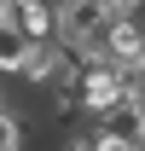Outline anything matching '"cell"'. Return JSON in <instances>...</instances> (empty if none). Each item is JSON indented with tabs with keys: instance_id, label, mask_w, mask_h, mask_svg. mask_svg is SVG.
<instances>
[{
	"instance_id": "10",
	"label": "cell",
	"mask_w": 145,
	"mask_h": 151,
	"mask_svg": "<svg viewBox=\"0 0 145 151\" xmlns=\"http://www.w3.org/2000/svg\"><path fill=\"white\" fill-rule=\"evenodd\" d=\"M6 6H12V0H0V18H6Z\"/></svg>"
},
{
	"instance_id": "9",
	"label": "cell",
	"mask_w": 145,
	"mask_h": 151,
	"mask_svg": "<svg viewBox=\"0 0 145 151\" xmlns=\"http://www.w3.org/2000/svg\"><path fill=\"white\" fill-rule=\"evenodd\" d=\"M0 151H29V145H23V139H12V145H0Z\"/></svg>"
},
{
	"instance_id": "4",
	"label": "cell",
	"mask_w": 145,
	"mask_h": 151,
	"mask_svg": "<svg viewBox=\"0 0 145 151\" xmlns=\"http://www.w3.org/2000/svg\"><path fill=\"white\" fill-rule=\"evenodd\" d=\"M6 18L18 23L29 41H52V35H58V12L47 6V0H12V6H6Z\"/></svg>"
},
{
	"instance_id": "5",
	"label": "cell",
	"mask_w": 145,
	"mask_h": 151,
	"mask_svg": "<svg viewBox=\"0 0 145 151\" xmlns=\"http://www.w3.org/2000/svg\"><path fill=\"white\" fill-rule=\"evenodd\" d=\"M29 52H35V41L23 35V29H18L12 18H0V76H18Z\"/></svg>"
},
{
	"instance_id": "3",
	"label": "cell",
	"mask_w": 145,
	"mask_h": 151,
	"mask_svg": "<svg viewBox=\"0 0 145 151\" xmlns=\"http://www.w3.org/2000/svg\"><path fill=\"white\" fill-rule=\"evenodd\" d=\"M105 23H110V6H99V0H64L58 6V41L64 47H81L87 52Z\"/></svg>"
},
{
	"instance_id": "8",
	"label": "cell",
	"mask_w": 145,
	"mask_h": 151,
	"mask_svg": "<svg viewBox=\"0 0 145 151\" xmlns=\"http://www.w3.org/2000/svg\"><path fill=\"white\" fill-rule=\"evenodd\" d=\"M0 105H12V93H6V76H0Z\"/></svg>"
},
{
	"instance_id": "1",
	"label": "cell",
	"mask_w": 145,
	"mask_h": 151,
	"mask_svg": "<svg viewBox=\"0 0 145 151\" xmlns=\"http://www.w3.org/2000/svg\"><path fill=\"white\" fill-rule=\"evenodd\" d=\"M75 105H81V116H87V122H105L110 111H122V105H128V70H116L110 58L87 52V70H81Z\"/></svg>"
},
{
	"instance_id": "2",
	"label": "cell",
	"mask_w": 145,
	"mask_h": 151,
	"mask_svg": "<svg viewBox=\"0 0 145 151\" xmlns=\"http://www.w3.org/2000/svg\"><path fill=\"white\" fill-rule=\"evenodd\" d=\"M87 52L110 58L116 70H134V64H145V29L128 18V12H110V23L99 29V41H93Z\"/></svg>"
},
{
	"instance_id": "6",
	"label": "cell",
	"mask_w": 145,
	"mask_h": 151,
	"mask_svg": "<svg viewBox=\"0 0 145 151\" xmlns=\"http://www.w3.org/2000/svg\"><path fill=\"white\" fill-rule=\"evenodd\" d=\"M87 145L93 151H134V139H128L116 122H87Z\"/></svg>"
},
{
	"instance_id": "7",
	"label": "cell",
	"mask_w": 145,
	"mask_h": 151,
	"mask_svg": "<svg viewBox=\"0 0 145 151\" xmlns=\"http://www.w3.org/2000/svg\"><path fill=\"white\" fill-rule=\"evenodd\" d=\"M99 6H110V12H122V6H128V0H99Z\"/></svg>"
}]
</instances>
